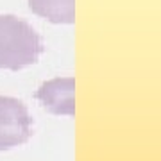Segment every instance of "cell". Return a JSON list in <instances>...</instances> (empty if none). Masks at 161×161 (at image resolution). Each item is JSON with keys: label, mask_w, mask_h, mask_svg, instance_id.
Returning a JSON list of instances; mask_svg holds the SVG:
<instances>
[{"label": "cell", "mask_w": 161, "mask_h": 161, "mask_svg": "<svg viewBox=\"0 0 161 161\" xmlns=\"http://www.w3.org/2000/svg\"><path fill=\"white\" fill-rule=\"evenodd\" d=\"M43 41L32 25L14 14H0V68L18 70L38 63Z\"/></svg>", "instance_id": "cell-1"}, {"label": "cell", "mask_w": 161, "mask_h": 161, "mask_svg": "<svg viewBox=\"0 0 161 161\" xmlns=\"http://www.w3.org/2000/svg\"><path fill=\"white\" fill-rule=\"evenodd\" d=\"M32 136V116L27 106L13 97L0 95V150L27 143Z\"/></svg>", "instance_id": "cell-2"}, {"label": "cell", "mask_w": 161, "mask_h": 161, "mask_svg": "<svg viewBox=\"0 0 161 161\" xmlns=\"http://www.w3.org/2000/svg\"><path fill=\"white\" fill-rule=\"evenodd\" d=\"M41 108L52 115H75V79L74 77H56L45 80L34 95Z\"/></svg>", "instance_id": "cell-3"}, {"label": "cell", "mask_w": 161, "mask_h": 161, "mask_svg": "<svg viewBox=\"0 0 161 161\" xmlns=\"http://www.w3.org/2000/svg\"><path fill=\"white\" fill-rule=\"evenodd\" d=\"M34 14L52 23L75 22V0H27Z\"/></svg>", "instance_id": "cell-4"}]
</instances>
